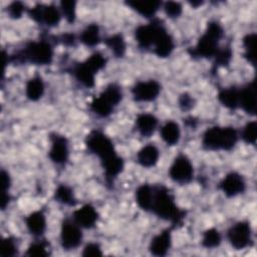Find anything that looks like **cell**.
I'll list each match as a JSON object with an SVG mask.
<instances>
[{
  "label": "cell",
  "instance_id": "obj_1",
  "mask_svg": "<svg viewBox=\"0 0 257 257\" xmlns=\"http://www.w3.org/2000/svg\"><path fill=\"white\" fill-rule=\"evenodd\" d=\"M86 147L100 159L106 182L111 184L113 179L122 171L123 161L116 155L110 139L98 131H93L86 138Z\"/></svg>",
  "mask_w": 257,
  "mask_h": 257
},
{
  "label": "cell",
  "instance_id": "obj_2",
  "mask_svg": "<svg viewBox=\"0 0 257 257\" xmlns=\"http://www.w3.org/2000/svg\"><path fill=\"white\" fill-rule=\"evenodd\" d=\"M151 211L159 218L170 221L174 225L181 223L185 217V212L178 208L174 197L164 186L154 188V199Z\"/></svg>",
  "mask_w": 257,
  "mask_h": 257
},
{
  "label": "cell",
  "instance_id": "obj_3",
  "mask_svg": "<svg viewBox=\"0 0 257 257\" xmlns=\"http://www.w3.org/2000/svg\"><path fill=\"white\" fill-rule=\"evenodd\" d=\"M223 37V28L216 22H210L204 34L199 38L196 46L190 48L188 52L192 57L210 58L214 57L218 51V44Z\"/></svg>",
  "mask_w": 257,
  "mask_h": 257
},
{
  "label": "cell",
  "instance_id": "obj_4",
  "mask_svg": "<svg viewBox=\"0 0 257 257\" xmlns=\"http://www.w3.org/2000/svg\"><path fill=\"white\" fill-rule=\"evenodd\" d=\"M238 140L237 132L234 127L213 126L208 128L203 136V146L208 150H225L233 149Z\"/></svg>",
  "mask_w": 257,
  "mask_h": 257
},
{
  "label": "cell",
  "instance_id": "obj_5",
  "mask_svg": "<svg viewBox=\"0 0 257 257\" xmlns=\"http://www.w3.org/2000/svg\"><path fill=\"white\" fill-rule=\"evenodd\" d=\"M52 57L53 49L50 43L45 40H40L28 43L16 55V60L37 65H45L52 61Z\"/></svg>",
  "mask_w": 257,
  "mask_h": 257
},
{
  "label": "cell",
  "instance_id": "obj_6",
  "mask_svg": "<svg viewBox=\"0 0 257 257\" xmlns=\"http://www.w3.org/2000/svg\"><path fill=\"white\" fill-rule=\"evenodd\" d=\"M105 58L99 52L91 54L85 61L78 63L73 68V74L75 78L86 87H92L94 85L95 73L104 67Z\"/></svg>",
  "mask_w": 257,
  "mask_h": 257
},
{
  "label": "cell",
  "instance_id": "obj_7",
  "mask_svg": "<svg viewBox=\"0 0 257 257\" xmlns=\"http://www.w3.org/2000/svg\"><path fill=\"white\" fill-rule=\"evenodd\" d=\"M167 30L159 20H154L147 25H141L136 29V39L139 46L148 49L154 46L161 35Z\"/></svg>",
  "mask_w": 257,
  "mask_h": 257
},
{
  "label": "cell",
  "instance_id": "obj_8",
  "mask_svg": "<svg viewBox=\"0 0 257 257\" xmlns=\"http://www.w3.org/2000/svg\"><path fill=\"white\" fill-rule=\"evenodd\" d=\"M169 174L173 181L179 184H186L192 180L194 170L190 160L186 156L180 155L170 167Z\"/></svg>",
  "mask_w": 257,
  "mask_h": 257
},
{
  "label": "cell",
  "instance_id": "obj_9",
  "mask_svg": "<svg viewBox=\"0 0 257 257\" xmlns=\"http://www.w3.org/2000/svg\"><path fill=\"white\" fill-rule=\"evenodd\" d=\"M61 245L66 250H72L79 246L82 240V233L80 227L70 220H64L61 225L60 232Z\"/></svg>",
  "mask_w": 257,
  "mask_h": 257
},
{
  "label": "cell",
  "instance_id": "obj_10",
  "mask_svg": "<svg viewBox=\"0 0 257 257\" xmlns=\"http://www.w3.org/2000/svg\"><path fill=\"white\" fill-rule=\"evenodd\" d=\"M228 240L235 249H244L250 245L251 227L247 222H239L228 231Z\"/></svg>",
  "mask_w": 257,
  "mask_h": 257
},
{
  "label": "cell",
  "instance_id": "obj_11",
  "mask_svg": "<svg viewBox=\"0 0 257 257\" xmlns=\"http://www.w3.org/2000/svg\"><path fill=\"white\" fill-rule=\"evenodd\" d=\"M29 16L34 21L47 26H56L60 21V13L53 5L37 4L29 10Z\"/></svg>",
  "mask_w": 257,
  "mask_h": 257
},
{
  "label": "cell",
  "instance_id": "obj_12",
  "mask_svg": "<svg viewBox=\"0 0 257 257\" xmlns=\"http://www.w3.org/2000/svg\"><path fill=\"white\" fill-rule=\"evenodd\" d=\"M161 91V85L156 80L140 81L132 89L135 100L152 101L156 99Z\"/></svg>",
  "mask_w": 257,
  "mask_h": 257
},
{
  "label": "cell",
  "instance_id": "obj_13",
  "mask_svg": "<svg viewBox=\"0 0 257 257\" xmlns=\"http://www.w3.org/2000/svg\"><path fill=\"white\" fill-rule=\"evenodd\" d=\"M48 155L53 163L58 165L64 164L69 155L67 140L59 135L51 136V147Z\"/></svg>",
  "mask_w": 257,
  "mask_h": 257
},
{
  "label": "cell",
  "instance_id": "obj_14",
  "mask_svg": "<svg viewBox=\"0 0 257 257\" xmlns=\"http://www.w3.org/2000/svg\"><path fill=\"white\" fill-rule=\"evenodd\" d=\"M245 181L238 173L228 174L220 183V189L228 197L237 196L245 191Z\"/></svg>",
  "mask_w": 257,
  "mask_h": 257
},
{
  "label": "cell",
  "instance_id": "obj_15",
  "mask_svg": "<svg viewBox=\"0 0 257 257\" xmlns=\"http://www.w3.org/2000/svg\"><path fill=\"white\" fill-rule=\"evenodd\" d=\"M239 105L251 115L256 112V86L255 81L248 83L245 87L239 90Z\"/></svg>",
  "mask_w": 257,
  "mask_h": 257
},
{
  "label": "cell",
  "instance_id": "obj_16",
  "mask_svg": "<svg viewBox=\"0 0 257 257\" xmlns=\"http://www.w3.org/2000/svg\"><path fill=\"white\" fill-rule=\"evenodd\" d=\"M97 212L91 205H84L73 213V221L81 228H91L97 221Z\"/></svg>",
  "mask_w": 257,
  "mask_h": 257
},
{
  "label": "cell",
  "instance_id": "obj_17",
  "mask_svg": "<svg viewBox=\"0 0 257 257\" xmlns=\"http://www.w3.org/2000/svg\"><path fill=\"white\" fill-rule=\"evenodd\" d=\"M171 247V231L169 229L156 235L150 244V252L155 256H165Z\"/></svg>",
  "mask_w": 257,
  "mask_h": 257
},
{
  "label": "cell",
  "instance_id": "obj_18",
  "mask_svg": "<svg viewBox=\"0 0 257 257\" xmlns=\"http://www.w3.org/2000/svg\"><path fill=\"white\" fill-rule=\"evenodd\" d=\"M160 157L159 150L154 145H148L145 146L143 149H141L137 155V160L140 165H142L145 168L153 167L157 164Z\"/></svg>",
  "mask_w": 257,
  "mask_h": 257
},
{
  "label": "cell",
  "instance_id": "obj_19",
  "mask_svg": "<svg viewBox=\"0 0 257 257\" xmlns=\"http://www.w3.org/2000/svg\"><path fill=\"white\" fill-rule=\"evenodd\" d=\"M137 128L139 133L143 137H150L154 134L157 125H158V119L155 115L151 113H142L139 114L137 119Z\"/></svg>",
  "mask_w": 257,
  "mask_h": 257
},
{
  "label": "cell",
  "instance_id": "obj_20",
  "mask_svg": "<svg viewBox=\"0 0 257 257\" xmlns=\"http://www.w3.org/2000/svg\"><path fill=\"white\" fill-rule=\"evenodd\" d=\"M125 4L144 17H153L162 3L160 1H127Z\"/></svg>",
  "mask_w": 257,
  "mask_h": 257
},
{
  "label": "cell",
  "instance_id": "obj_21",
  "mask_svg": "<svg viewBox=\"0 0 257 257\" xmlns=\"http://www.w3.org/2000/svg\"><path fill=\"white\" fill-rule=\"evenodd\" d=\"M154 199V188L144 184L136 191V200L139 207L145 211H151Z\"/></svg>",
  "mask_w": 257,
  "mask_h": 257
},
{
  "label": "cell",
  "instance_id": "obj_22",
  "mask_svg": "<svg viewBox=\"0 0 257 257\" xmlns=\"http://www.w3.org/2000/svg\"><path fill=\"white\" fill-rule=\"evenodd\" d=\"M26 226L29 232L33 235L39 236L43 234L46 228V220L45 216L43 215L42 212L36 211L31 213L27 218H26Z\"/></svg>",
  "mask_w": 257,
  "mask_h": 257
},
{
  "label": "cell",
  "instance_id": "obj_23",
  "mask_svg": "<svg viewBox=\"0 0 257 257\" xmlns=\"http://www.w3.org/2000/svg\"><path fill=\"white\" fill-rule=\"evenodd\" d=\"M175 44L171 35L166 31L154 45V51L159 57H167L174 50Z\"/></svg>",
  "mask_w": 257,
  "mask_h": 257
},
{
  "label": "cell",
  "instance_id": "obj_24",
  "mask_svg": "<svg viewBox=\"0 0 257 257\" xmlns=\"http://www.w3.org/2000/svg\"><path fill=\"white\" fill-rule=\"evenodd\" d=\"M181 132L179 124L175 121H167L161 128L162 139L170 146L177 144L180 140Z\"/></svg>",
  "mask_w": 257,
  "mask_h": 257
},
{
  "label": "cell",
  "instance_id": "obj_25",
  "mask_svg": "<svg viewBox=\"0 0 257 257\" xmlns=\"http://www.w3.org/2000/svg\"><path fill=\"white\" fill-rule=\"evenodd\" d=\"M219 101L230 109H235L239 105V90L235 87L222 89L218 94Z\"/></svg>",
  "mask_w": 257,
  "mask_h": 257
},
{
  "label": "cell",
  "instance_id": "obj_26",
  "mask_svg": "<svg viewBox=\"0 0 257 257\" xmlns=\"http://www.w3.org/2000/svg\"><path fill=\"white\" fill-rule=\"evenodd\" d=\"M25 92H26V96L30 100L32 101L38 100L44 92V84L42 79L38 76L31 78L26 84Z\"/></svg>",
  "mask_w": 257,
  "mask_h": 257
},
{
  "label": "cell",
  "instance_id": "obj_27",
  "mask_svg": "<svg viewBox=\"0 0 257 257\" xmlns=\"http://www.w3.org/2000/svg\"><path fill=\"white\" fill-rule=\"evenodd\" d=\"M99 40V27L94 23L87 25L80 34V41L86 46H94L98 44Z\"/></svg>",
  "mask_w": 257,
  "mask_h": 257
},
{
  "label": "cell",
  "instance_id": "obj_28",
  "mask_svg": "<svg viewBox=\"0 0 257 257\" xmlns=\"http://www.w3.org/2000/svg\"><path fill=\"white\" fill-rule=\"evenodd\" d=\"M106 46L116 57H122L125 52V42L121 34H114L104 40Z\"/></svg>",
  "mask_w": 257,
  "mask_h": 257
},
{
  "label": "cell",
  "instance_id": "obj_29",
  "mask_svg": "<svg viewBox=\"0 0 257 257\" xmlns=\"http://www.w3.org/2000/svg\"><path fill=\"white\" fill-rule=\"evenodd\" d=\"M90 108L95 114L102 116V117L109 115L113 110V106L111 104H109L105 99H103L100 95L98 97H95L91 101Z\"/></svg>",
  "mask_w": 257,
  "mask_h": 257
},
{
  "label": "cell",
  "instance_id": "obj_30",
  "mask_svg": "<svg viewBox=\"0 0 257 257\" xmlns=\"http://www.w3.org/2000/svg\"><path fill=\"white\" fill-rule=\"evenodd\" d=\"M99 95L103 99H105L109 104H111L113 107L117 105V103L121 100V97H122L120 88L115 84L107 85Z\"/></svg>",
  "mask_w": 257,
  "mask_h": 257
},
{
  "label": "cell",
  "instance_id": "obj_31",
  "mask_svg": "<svg viewBox=\"0 0 257 257\" xmlns=\"http://www.w3.org/2000/svg\"><path fill=\"white\" fill-rule=\"evenodd\" d=\"M54 197L57 200V202L62 203L64 205L73 206L76 204L72 190L65 185H60L57 187L54 193Z\"/></svg>",
  "mask_w": 257,
  "mask_h": 257
},
{
  "label": "cell",
  "instance_id": "obj_32",
  "mask_svg": "<svg viewBox=\"0 0 257 257\" xmlns=\"http://www.w3.org/2000/svg\"><path fill=\"white\" fill-rule=\"evenodd\" d=\"M255 43H256V34L255 33L247 34L243 38V45L245 47L244 56L252 65H255V63H256Z\"/></svg>",
  "mask_w": 257,
  "mask_h": 257
},
{
  "label": "cell",
  "instance_id": "obj_33",
  "mask_svg": "<svg viewBox=\"0 0 257 257\" xmlns=\"http://www.w3.org/2000/svg\"><path fill=\"white\" fill-rule=\"evenodd\" d=\"M221 243V235L218 230L212 228L207 230L203 234V239H202V244L206 248H215L218 247Z\"/></svg>",
  "mask_w": 257,
  "mask_h": 257
},
{
  "label": "cell",
  "instance_id": "obj_34",
  "mask_svg": "<svg viewBox=\"0 0 257 257\" xmlns=\"http://www.w3.org/2000/svg\"><path fill=\"white\" fill-rule=\"evenodd\" d=\"M75 1L72 0H63L60 2L62 14L69 23H72L75 20Z\"/></svg>",
  "mask_w": 257,
  "mask_h": 257
},
{
  "label": "cell",
  "instance_id": "obj_35",
  "mask_svg": "<svg viewBox=\"0 0 257 257\" xmlns=\"http://www.w3.org/2000/svg\"><path fill=\"white\" fill-rule=\"evenodd\" d=\"M215 62H214V67H219V66H226L229 64L231 57H232V51L229 47L221 48L218 49V51L215 54Z\"/></svg>",
  "mask_w": 257,
  "mask_h": 257
},
{
  "label": "cell",
  "instance_id": "obj_36",
  "mask_svg": "<svg viewBox=\"0 0 257 257\" xmlns=\"http://www.w3.org/2000/svg\"><path fill=\"white\" fill-rule=\"evenodd\" d=\"M256 138H257V124L255 121H250L243 128L242 139L247 144L254 145L256 142Z\"/></svg>",
  "mask_w": 257,
  "mask_h": 257
},
{
  "label": "cell",
  "instance_id": "obj_37",
  "mask_svg": "<svg viewBox=\"0 0 257 257\" xmlns=\"http://www.w3.org/2000/svg\"><path fill=\"white\" fill-rule=\"evenodd\" d=\"M17 253V246L12 238H5L1 243V256H14Z\"/></svg>",
  "mask_w": 257,
  "mask_h": 257
},
{
  "label": "cell",
  "instance_id": "obj_38",
  "mask_svg": "<svg viewBox=\"0 0 257 257\" xmlns=\"http://www.w3.org/2000/svg\"><path fill=\"white\" fill-rule=\"evenodd\" d=\"M164 10L166 12V14L171 17V18H176L179 17L182 13L183 7L181 5L180 2H176V1H168L165 3L164 5Z\"/></svg>",
  "mask_w": 257,
  "mask_h": 257
},
{
  "label": "cell",
  "instance_id": "obj_39",
  "mask_svg": "<svg viewBox=\"0 0 257 257\" xmlns=\"http://www.w3.org/2000/svg\"><path fill=\"white\" fill-rule=\"evenodd\" d=\"M26 255L28 256H36V257H43L47 256L48 252L46 249V244L43 242L34 243L28 247Z\"/></svg>",
  "mask_w": 257,
  "mask_h": 257
},
{
  "label": "cell",
  "instance_id": "obj_40",
  "mask_svg": "<svg viewBox=\"0 0 257 257\" xmlns=\"http://www.w3.org/2000/svg\"><path fill=\"white\" fill-rule=\"evenodd\" d=\"M24 5L22 2L20 1H14L12 3L9 4V6L7 7V11H8V14L11 18H14V19H18L22 16L23 12H24Z\"/></svg>",
  "mask_w": 257,
  "mask_h": 257
},
{
  "label": "cell",
  "instance_id": "obj_41",
  "mask_svg": "<svg viewBox=\"0 0 257 257\" xmlns=\"http://www.w3.org/2000/svg\"><path fill=\"white\" fill-rule=\"evenodd\" d=\"M101 254H102L101 249H100L99 245L96 244V243H89V244H87L84 247L83 252H82L83 256H99Z\"/></svg>",
  "mask_w": 257,
  "mask_h": 257
},
{
  "label": "cell",
  "instance_id": "obj_42",
  "mask_svg": "<svg viewBox=\"0 0 257 257\" xmlns=\"http://www.w3.org/2000/svg\"><path fill=\"white\" fill-rule=\"evenodd\" d=\"M193 98L191 97V95H189L188 93H184L181 95L180 99H179V103H180V106L182 107V109L184 110H187V109H190L191 107H193Z\"/></svg>",
  "mask_w": 257,
  "mask_h": 257
},
{
  "label": "cell",
  "instance_id": "obj_43",
  "mask_svg": "<svg viewBox=\"0 0 257 257\" xmlns=\"http://www.w3.org/2000/svg\"><path fill=\"white\" fill-rule=\"evenodd\" d=\"M10 186V178L9 175L5 172H1V187H2V196L8 195V189Z\"/></svg>",
  "mask_w": 257,
  "mask_h": 257
},
{
  "label": "cell",
  "instance_id": "obj_44",
  "mask_svg": "<svg viewBox=\"0 0 257 257\" xmlns=\"http://www.w3.org/2000/svg\"><path fill=\"white\" fill-rule=\"evenodd\" d=\"M190 4H191L193 7H198V6L202 5L203 2H202V1H193V2H190Z\"/></svg>",
  "mask_w": 257,
  "mask_h": 257
}]
</instances>
